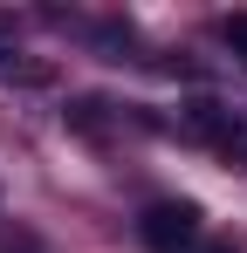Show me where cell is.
I'll list each match as a JSON object with an SVG mask.
<instances>
[{"mask_svg":"<svg viewBox=\"0 0 247 253\" xmlns=\"http://www.w3.org/2000/svg\"><path fill=\"white\" fill-rule=\"evenodd\" d=\"M0 83L48 89V83H55V69H48V62H35V55H14V48H0Z\"/></svg>","mask_w":247,"mask_h":253,"instance_id":"obj_3","label":"cell"},{"mask_svg":"<svg viewBox=\"0 0 247 253\" xmlns=\"http://www.w3.org/2000/svg\"><path fill=\"white\" fill-rule=\"evenodd\" d=\"M103 110H110L103 96H82V103H69V130H82V137H96V130H103Z\"/></svg>","mask_w":247,"mask_h":253,"instance_id":"obj_4","label":"cell"},{"mask_svg":"<svg viewBox=\"0 0 247 253\" xmlns=\"http://www.w3.org/2000/svg\"><path fill=\"white\" fill-rule=\"evenodd\" d=\"M220 151H227V165H241V171H247V110L234 117V130H227V144H220Z\"/></svg>","mask_w":247,"mask_h":253,"instance_id":"obj_6","label":"cell"},{"mask_svg":"<svg viewBox=\"0 0 247 253\" xmlns=\"http://www.w3.org/2000/svg\"><path fill=\"white\" fill-rule=\"evenodd\" d=\"M227 130H234V110H220L213 96L179 103V137H185V144H227Z\"/></svg>","mask_w":247,"mask_h":253,"instance_id":"obj_2","label":"cell"},{"mask_svg":"<svg viewBox=\"0 0 247 253\" xmlns=\"http://www.w3.org/2000/svg\"><path fill=\"white\" fill-rule=\"evenodd\" d=\"M21 253H35V240H21Z\"/></svg>","mask_w":247,"mask_h":253,"instance_id":"obj_8","label":"cell"},{"mask_svg":"<svg viewBox=\"0 0 247 253\" xmlns=\"http://www.w3.org/2000/svg\"><path fill=\"white\" fill-rule=\"evenodd\" d=\"M199 233H206V212L192 199H151L137 212V240L151 253H199Z\"/></svg>","mask_w":247,"mask_h":253,"instance_id":"obj_1","label":"cell"},{"mask_svg":"<svg viewBox=\"0 0 247 253\" xmlns=\"http://www.w3.org/2000/svg\"><path fill=\"white\" fill-rule=\"evenodd\" d=\"M206 253H241V247H234V240H220V247H206Z\"/></svg>","mask_w":247,"mask_h":253,"instance_id":"obj_7","label":"cell"},{"mask_svg":"<svg viewBox=\"0 0 247 253\" xmlns=\"http://www.w3.org/2000/svg\"><path fill=\"white\" fill-rule=\"evenodd\" d=\"M220 42L234 48V62L247 69V14H227V21H220Z\"/></svg>","mask_w":247,"mask_h":253,"instance_id":"obj_5","label":"cell"}]
</instances>
